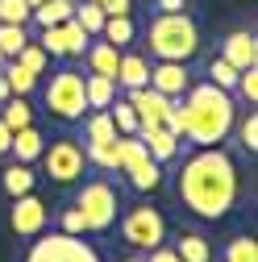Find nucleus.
Instances as JSON below:
<instances>
[{"label": "nucleus", "instance_id": "obj_26", "mask_svg": "<svg viewBox=\"0 0 258 262\" xmlns=\"http://www.w3.org/2000/svg\"><path fill=\"white\" fill-rule=\"evenodd\" d=\"M175 254H179V262H212V246L200 233H183L179 246H175Z\"/></svg>", "mask_w": 258, "mask_h": 262}, {"label": "nucleus", "instance_id": "obj_10", "mask_svg": "<svg viewBox=\"0 0 258 262\" xmlns=\"http://www.w3.org/2000/svg\"><path fill=\"white\" fill-rule=\"evenodd\" d=\"M46 221H50V208L38 200L34 191H29V195H17V200H13L9 225H13V233H17V237H38L42 229H46Z\"/></svg>", "mask_w": 258, "mask_h": 262}, {"label": "nucleus", "instance_id": "obj_27", "mask_svg": "<svg viewBox=\"0 0 258 262\" xmlns=\"http://www.w3.org/2000/svg\"><path fill=\"white\" fill-rule=\"evenodd\" d=\"M75 21L83 25L88 38H100V29H104V9L92 5V0H79V5H75Z\"/></svg>", "mask_w": 258, "mask_h": 262}, {"label": "nucleus", "instance_id": "obj_15", "mask_svg": "<svg viewBox=\"0 0 258 262\" xmlns=\"http://www.w3.org/2000/svg\"><path fill=\"white\" fill-rule=\"evenodd\" d=\"M150 83V58L138 54V50H125L121 62H117V88L134 92V88H146Z\"/></svg>", "mask_w": 258, "mask_h": 262}, {"label": "nucleus", "instance_id": "obj_32", "mask_svg": "<svg viewBox=\"0 0 258 262\" xmlns=\"http://www.w3.org/2000/svg\"><path fill=\"white\" fill-rule=\"evenodd\" d=\"M25 42H29L25 25H0V54H5V58H17V50Z\"/></svg>", "mask_w": 258, "mask_h": 262}, {"label": "nucleus", "instance_id": "obj_12", "mask_svg": "<svg viewBox=\"0 0 258 262\" xmlns=\"http://www.w3.org/2000/svg\"><path fill=\"white\" fill-rule=\"evenodd\" d=\"M125 100L134 104V113H138V121L146 125V129H154V125H163V117L171 113V96H163V92H154V88H134V92H125Z\"/></svg>", "mask_w": 258, "mask_h": 262}, {"label": "nucleus", "instance_id": "obj_23", "mask_svg": "<svg viewBox=\"0 0 258 262\" xmlns=\"http://www.w3.org/2000/svg\"><path fill=\"white\" fill-rule=\"evenodd\" d=\"M100 38H104L109 46L125 50L129 42L138 38V25H134V17H104V29H100Z\"/></svg>", "mask_w": 258, "mask_h": 262}, {"label": "nucleus", "instance_id": "obj_2", "mask_svg": "<svg viewBox=\"0 0 258 262\" xmlns=\"http://www.w3.org/2000/svg\"><path fill=\"white\" fill-rule=\"evenodd\" d=\"M183 138L191 146H221L238 121V104L217 83H196L183 92Z\"/></svg>", "mask_w": 258, "mask_h": 262}, {"label": "nucleus", "instance_id": "obj_18", "mask_svg": "<svg viewBox=\"0 0 258 262\" xmlns=\"http://www.w3.org/2000/svg\"><path fill=\"white\" fill-rule=\"evenodd\" d=\"M38 183V175L29 171V162H9L5 171H0V187H5L9 200H17V195H29Z\"/></svg>", "mask_w": 258, "mask_h": 262}, {"label": "nucleus", "instance_id": "obj_16", "mask_svg": "<svg viewBox=\"0 0 258 262\" xmlns=\"http://www.w3.org/2000/svg\"><path fill=\"white\" fill-rule=\"evenodd\" d=\"M83 62H88V75H109V79H117L121 50H117V46H109L104 38H96V42H88V50H83Z\"/></svg>", "mask_w": 258, "mask_h": 262}, {"label": "nucleus", "instance_id": "obj_35", "mask_svg": "<svg viewBox=\"0 0 258 262\" xmlns=\"http://www.w3.org/2000/svg\"><path fill=\"white\" fill-rule=\"evenodd\" d=\"M29 9L25 0H0V25H25L29 21Z\"/></svg>", "mask_w": 258, "mask_h": 262}, {"label": "nucleus", "instance_id": "obj_37", "mask_svg": "<svg viewBox=\"0 0 258 262\" xmlns=\"http://www.w3.org/2000/svg\"><path fill=\"white\" fill-rule=\"evenodd\" d=\"M58 233H71V237H79V233H88V225H83V212L71 204V208H62V216H58Z\"/></svg>", "mask_w": 258, "mask_h": 262}, {"label": "nucleus", "instance_id": "obj_1", "mask_svg": "<svg viewBox=\"0 0 258 262\" xmlns=\"http://www.w3.org/2000/svg\"><path fill=\"white\" fill-rule=\"evenodd\" d=\"M179 200L204 221H221L238 200L233 158L221 146H196V154H187L179 171Z\"/></svg>", "mask_w": 258, "mask_h": 262}, {"label": "nucleus", "instance_id": "obj_3", "mask_svg": "<svg viewBox=\"0 0 258 262\" xmlns=\"http://www.w3.org/2000/svg\"><path fill=\"white\" fill-rule=\"evenodd\" d=\"M146 46H150V58L158 62H187L191 54L200 50V29L187 13H158L150 25H146Z\"/></svg>", "mask_w": 258, "mask_h": 262}, {"label": "nucleus", "instance_id": "obj_36", "mask_svg": "<svg viewBox=\"0 0 258 262\" xmlns=\"http://www.w3.org/2000/svg\"><path fill=\"white\" fill-rule=\"evenodd\" d=\"M242 100H250V108H254V100H258V67H246V71H238V88H233Z\"/></svg>", "mask_w": 258, "mask_h": 262}, {"label": "nucleus", "instance_id": "obj_43", "mask_svg": "<svg viewBox=\"0 0 258 262\" xmlns=\"http://www.w3.org/2000/svg\"><path fill=\"white\" fill-rule=\"evenodd\" d=\"M25 5H29V9H38V5H42V0H25Z\"/></svg>", "mask_w": 258, "mask_h": 262}, {"label": "nucleus", "instance_id": "obj_9", "mask_svg": "<svg viewBox=\"0 0 258 262\" xmlns=\"http://www.w3.org/2000/svg\"><path fill=\"white\" fill-rule=\"evenodd\" d=\"M88 34H83V25L71 17V21H62V25H46L42 29V38H38V46L50 54V58H83V50H88Z\"/></svg>", "mask_w": 258, "mask_h": 262}, {"label": "nucleus", "instance_id": "obj_8", "mask_svg": "<svg viewBox=\"0 0 258 262\" xmlns=\"http://www.w3.org/2000/svg\"><path fill=\"white\" fill-rule=\"evenodd\" d=\"M42 162H46V175L54 183H75L88 167V154L75 138H54L46 150H42Z\"/></svg>", "mask_w": 258, "mask_h": 262}, {"label": "nucleus", "instance_id": "obj_40", "mask_svg": "<svg viewBox=\"0 0 258 262\" xmlns=\"http://www.w3.org/2000/svg\"><path fill=\"white\" fill-rule=\"evenodd\" d=\"M158 13H183V0H154Z\"/></svg>", "mask_w": 258, "mask_h": 262}, {"label": "nucleus", "instance_id": "obj_21", "mask_svg": "<svg viewBox=\"0 0 258 262\" xmlns=\"http://www.w3.org/2000/svg\"><path fill=\"white\" fill-rule=\"evenodd\" d=\"M83 96H88V108H109L117 100V79H109V75H83Z\"/></svg>", "mask_w": 258, "mask_h": 262}, {"label": "nucleus", "instance_id": "obj_31", "mask_svg": "<svg viewBox=\"0 0 258 262\" xmlns=\"http://www.w3.org/2000/svg\"><path fill=\"white\" fill-rule=\"evenodd\" d=\"M88 162H96L100 171H121V158H117V142H104V146H83Z\"/></svg>", "mask_w": 258, "mask_h": 262}, {"label": "nucleus", "instance_id": "obj_30", "mask_svg": "<svg viewBox=\"0 0 258 262\" xmlns=\"http://www.w3.org/2000/svg\"><path fill=\"white\" fill-rule=\"evenodd\" d=\"M208 83H217L221 92L233 96V88H238V67H229L225 58H212V62H208Z\"/></svg>", "mask_w": 258, "mask_h": 262}, {"label": "nucleus", "instance_id": "obj_13", "mask_svg": "<svg viewBox=\"0 0 258 262\" xmlns=\"http://www.w3.org/2000/svg\"><path fill=\"white\" fill-rule=\"evenodd\" d=\"M138 138H142V146H146V154L154 162H175L183 154V138H175L171 129H163V125H154V129L138 125Z\"/></svg>", "mask_w": 258, "mask_h": 262}, {"label": "nucleus", "instance_id": "obj_6", "mask_svg": "<svg viewBox=\"0 0 258 262\" xmlns=\"http://www.w3.org/2000/svg\"><path fill=\"white\" fill-rule=\"evenodd\" d=\"M25 262H100V254H96L88 242L71 237V233H50V237H42V242L29 246Z\"/></svg>", "mask_w": 258, "mask_h": 262}, {"label": "nucleus", "instance_id": "obj_44", "mask_svg": "<svg viewBox=\"0 0 258 262\" xmlns=\"http://www.w3.org/2000/svg\"><path fill=\"white\" fill-rule=\"evenodd\" d=\"M125 262H146V258H125Z\"/></svg>", "mask_w": 258, "mask_h": 262}, {"label": "nucleus", "instance_id": "obj_7", "mask_svg": "<svg viewBox=\"0 0 258 262\" xmlns=\"http://www.w3.org/2000/svg\"><path fill=\"white\" fill-rule=\"evenodd\" d=\"M121 237L125 246H134V250H154V246H163L167 242V221L163 212H154V208H129L125 221H121Z\"/></svg>", "mask_w": 258, "mask_h": 262}, {"label": "nucleus", "instance_id": "obj_42", "mask_svg": "<svg viewBox=\"0 0 258 262\" xmlns=\"http://www.w3.org/2000/svg\"><path fill=\"white\" fill-rule=\"evenodd\" d=\"M9 96H13V92H9V79H5V75H0V104H5V100H9Z\"/></svg>", "mask_w": 258, "mask_h": 262}, {"label": "nucleus", "instance_id": "obj_5", "mask_svg": "<svg viewBox=\"0 0 258 262\" xmlns=\"http://www.w3.org/2000/svg\"><path fill=\"white\" fill-rule=\"evenodd\" d=\"M75 208L83 212V225H88V233H109L113 221H117V208H121V195L109 179H92L79 187L75 195Z\"/></svg>", "mask_w": 258, "mask_h": 262}, {"label": "nucleus", "instance_id": "obj_17", "mask_svg": "<svg viewBox=\"0 0 258 262\" xmlns=\"http://www.w3.org/2000/svg\"><path fill=\"white\" fill-rule=\"evenodd\" d=\"M42 150H46V138H42V129H34V125L17 129L13 142H9L13 162H38V158H42Z\"/></svg>", "mask_w": 258, "mask_h": 262}, {"label": "nucleus", "instance_id": "obj_19", "mask_svg": "<svg viewBox=\"0 0 258 262\" xmlns=\"http://www.w3.org/2000/svg\"><path fill=\"white\" fill-rule=\"evenodd\" d=\"M125 175H129V187H134V191H154L158 183H163V162H154V158L146 154V158H138V162H129Z\"/></svg>", "mask_w": 258, "mask_h": 262}, {"label": "nucleus", "instance_id": "obj_41", "mask_svg": "<svg viewBox=\"0 0 258 262\" xmlns=\"http://www.w3.org/2000/svg\"><path fill=\"white\" fill-rule=\"evenodd\" d=\"M9 142H13V129L0 121V154H9Z\"/></svg>", "mask_w": 258, "mask_h": 262}, {"label": "nucleus", "instance_id": "obj_22", "mask_svg": "<svg viewBox=\"0 0 258 262\" xmlns=\"http://www.w3.org/2000/svg\"><path fill=\"white\" fill-rule=\"evenodd\" d=\"M75 17V0H42V5L29 13V21H38L42 29L46 25H62V21H71Z\"/></svg>", "mask_w": 258, "mask_h": 262}, {"label": "nucleus", "instance_id": "obj_34", "mask_svg": "<svg viewBox=\"0 0 258 262\" xmlns=\"http://www.w3.org/2000/svg\"><path fill=\"white\" fill-rule=\"evenodd\" d=\"M225 262H258V242L254 237H233L225 246Z\"/></svg>", "mask_w": 258, "mask_h": 262}, {"label": "nucleus", "instance_id": "obj_38", "mask_svg": "<svg viewBox=\"0 0 258 262\" xmlns=\"http://www.w3.org/2000/svg\"><path fill=\"white\" fill-rule=\"evenodd\" d=\"M100 9H104V17H129L134 0H100Z\"/></svg>", "mask_w": 258, "mask_h": 262}, {"label": "nucleus", "instance_id": "obj_45", "mask_svg": "<svg viewBox=\"0 0 258 262\" xmlns=\"http://www.w3.org/2000/svg\"><path fill=\"white\" fill-rule=\"evenodd\" d=\"M0 67H5V54H0Z\"/></svg>", "mask_w": 258, "mask_h": 262}, {"label": "nucleus", "instance_id": "obj_29", "mask_svg": "<svg viewBox=\"0 0 258 262\" xmlns=\"http://www.w3.org/2000/svg\"><path fill=\"white\" fill-rule=\"evenodd\" d=\"M17 62L25 71H34V75H46V67H50V54L38 46V42H25L21 50H17Z\"/></svg>", "mask_w": 258, "mask_h": 262}, {"label": "nucleus", "instance_id": "obj_24", "mask_svg": "<svg viewBox=\"0 0 258 262\" xmlns=\"http://www.w3.org/2000/svg\"><path fill=\"white\" fill-rule=\"evenodd\" d=\"M0 121H5L13 134H17V129L34 125V108H29V100H25V96H9V100L0 104Z\"/></svg>", "mask_w": 258, "mask_h": 262}, {"label": "nucleus", "instance_id": "obj_20", "mask_svg": "<svg viewBox=\"0 0 258 262\" xmlns=\"http://www.w3.org/2000/svg\"><path fill=\"white\" fill-rule=\"evenodd\" d=\"M83 138H88V146H104V142H117L121 138L117 125H113V117H109V108H92V117L83 121Z\"/></svg>", "mask_w": 258, "mask_h": 262}, {"label": "nucleus", "instance_id": "obj_11", "mask_svg": "<svg viewBox=\"0 0 258 262\" xmlns=\"http://www.w3.org/2000/svg\"><path fill=\"white\" fill-rule=\"evenodd\" d=\"M146 88H154V92H163V96H171V100H179V96L191 88V71H187V62H150V83Z\"/></svg>", "mask_w": 258, "mask_h": 262}, {"label": "nucleus", "instance_id": "obj_28", "mask_svg": "<svg viewBox=\"0 0 258 262\" xmlns=\"http://www.w3.org/2000/svg\"><path fill=\"white\" fill-rule=\"evenodd\" d=\"M109 117H113V125H117V134L121 138H129V134H138V113H134V104H129V100H113L109 104Z\"/></svg>", "mask_w": 258, "mask_h": 262}, {"label": "nucleus", "instance_id": "obj_46", "mask_svg": "<svg viewBox=\"0 0 258 262\" xmlns=\"http://www.w3.org/2000/svg\"><path fill=\"white\" fill-rule=\"evenodd\" d=\"M242 5H250V0H242Z\"/></svg>", "mask_w": 258, "mask_h": 262}, {"label": "nucleus", "instance_id": "obj_39", "mask_svg": "<svg viewBox=\"0 0 258 262\" xmlns=\"http://www.w3.org/2000/svg\"><path fill=\"white\" fill-rule=\"evenodd\" d=\"M146 262H179V254H175V250H171V246H154V250H150V258H146Z\"/></svg>", "mask_w": 258, "mask_h": 262}, {"label": "nucleus", "instance_id": "obj_33", "mask_svg": "<svg viewBox=\"0 0 258 262\" xmlns=\"http://www.w3.org/2000/svg\"><path fill=\"white\" fill-rule=\"evenodd\" d=\"M233 125H238V146H242L246 154H254V150H258V113L250 108V113H246L242 121H233Z\"/></svg>", "mask_w": 258, "mask_h": 262}, {"label": "nucleus", "instance_id": "obj_25", "mask_svg": "<svg viewBox=\"0 0 258 262\" xmlns=\"http://www.w3.org/2000/svg\"><path fill=\"white\" fill-rule=\"evenodd\" d=\"M0 75L9 79V92H13V96H29V92L38 88V75H34V71H25L17 58H5V67H0Z\"/></svg>", "mask_w": 258, "mask_h": 262}, {"label": "nucleus", "instance_id": "obj_14", "mask_svg": "<svg viewBox=\"0 0 258 262\" xmlns=\"http://www.w3.org/2000/svg\"><path fill=\"white\" fill-rule=\"evenodd\" d=\"M221 58L229 62V67H238V71L258 67V38L250 34V29H233V34L221 42Z\"/></svg>", "mask_w": 258, "mask_h": 262}, {"label": "nucleus", "instance_id": "obj_4", "mask_svg": "<svg viewBox=\"0 0 258 262\" xmlns=\"http://www.w3.org/2000/svg\"><path fill=\"white\" fill-rule=\"evenodd\" d=\"M42 100H46V113H54L58 121H83L88 113V96H83V75L62 67L46 79L42 88Z\"/></svg>", "mask_w": 258, "mask_h": 262}]
</instances>
